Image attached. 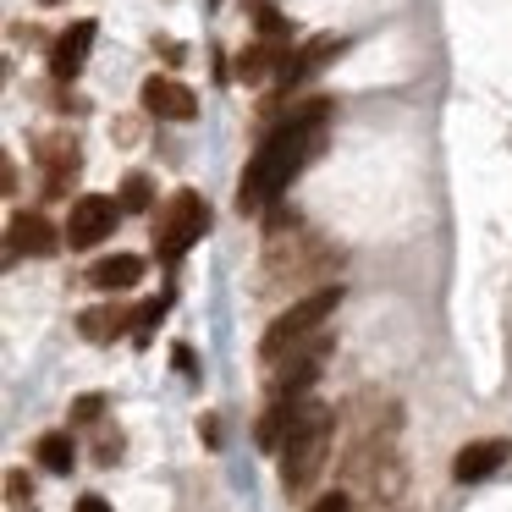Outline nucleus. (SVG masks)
I'll return each mask as SVG.
<instances>
[{
    "instance_id": "1",
    "label": "nucleus",
    "mask_w": 512,
    "mask_h": 512,
    "mask_svg": "<svg viewBox=\"0 0 512 512\" xmlns=\"http://www.w3.org/2000/svg\"><path fill=\"white\" fill-rule=\"evenodd\" d=\"M325 122H331V100H309L276 127V133L259 144V155L248 160L243 182H237V210L254 215V210H270V204L287 193V182L309 166V155L320 149L325 138Z\"/></svg>"
},
{
    "instance_id": "2",
    "label": "nucleus",
    "mask_w": 512,
    "mask_h": 512,
    "mask_svg": "<svg viewBox=\"0 0 512 512\" xmlns=\"http://www.w3.org/2000/svg\"><path fill=\"white\" fill-rule=\"evenodd\" d=\"M331 435H336L331 408H303V419L292 424L287 446H281V485H287V496H303L320 479L325 457H331Z\"/></svg>"
},
{
    "instance_id": "3",
    "label": "nucleus",
    "mask_w": 512,
    "mask_h": 512,
    "mask_svg": "<svg viewBox=\"0 0 512 512\" xmlns=\"http://www.w3.org/2000/svg\"><path fill=\"white\" fill-rule=\"evenodd\" d=\"M336 303H342V287H314L309 298H298L287 314H276V320H270L265 342H259V358H265V364H276V358H287L298 342L320 336V325L336 314Z\"/></svg>"
},
{
    "instance_id": "4",
    "label": "nucleus",
    "mask_w": 512,
    "mask_h": 512,
    "mask_svg": "<svg viewBox=\"0 0 512 512\" xmlns=\"http://www.w3.org/2000/svg\"><path fill=\"white\" fill-rule=\"evenodd\" d=\"M204 232H210V204H204V193L177 188L166 204H160V215H155V248H160V259H182Z\"/></svg>"
},
{
    "instance_id": "5",
    "label": "nucleus",
    "mask_w": 512,
    "mask_h": 512,
    "mask_svg": "<svg viewBox=\"0 0 512 512\" xmlns=\"http://www.w3.org/2000/svg\"><path fill=\"white\" fill-rule=\"evenodd\" d=\"M331 342L336 336H325V331L309 336V342H298L276 369H270V391H276V397H298V391H309L314 380H320L325 358H331Z\"/></svg>"
},
{
    "instance_id": "6",
    "label": "nucleus",
    "mask_w": 512,
    "mask_h": 512,
    "mask_svg": "<svg viewBox=\"0 0 512 512\" xmlns=\"http://www.w3.org/2000/svg\"><path fill=\"white\" fill-rule=\"evenodd\" d=\"M116 204L122 199H105V193H83V199H72V215H67V248H94L105 243V237L116 232Z\"/></svg>"
},
{
    "instance_id": "7",
    "label": "nucleus",
    "mask_w": 512,
    "mask_h": 512,
    "mask_svg": "<svg viewBox=\"0 0 512 512\" xmlns=\"http://www.w3.org/2000/svg\"><path fill=\"white\" fill-rule=\"evenodd\" d=\"M138 100H144V111L160 116V122H193V116H199V94L177 78H160V72L144 78V94H138Z\"/></svg>"
},
{
    "instance_id": "8",
    "label": "nucleus",
    "mask_w": 512,
    "mask_h": 512,
    "mask_svg": "<svg viewBox=\"0 0 512 512\" xmlns=\"http://www.w3.org/2000/svg\"><path fill=\"white\" fill-rule=\"evenodd\" d=\"M512 457V441L507 435H485V441H468L463 452L452 457V479L457 485H479V479H490L501 463Z\"/></svg>"
},
{
    "instance_id": "9",
    "label": "nucleus",
    "mask_w": 512,
    "mask_h": 512,
    "mask_svg": "<svg viewBox=\"0 0 512 512\" xmlns=\"http://www.w3.org/2000/svg\"><path fill=\"white\" fill-rule=\"evenodd\" d=\"M56 243H61V237H56V226H50L45 221V215H12V237H6V259H12V265H17V259H45V254H56Z\"/></svg>"
},
{
    "instance_id": "10",
    "label": "nucleus",
    "mask_w": 512,
    "mask_h": 512,
    "mask_svg": "<svg viewBox=\"0 0 512 512\" xmlns=\"http://www.w3.org/2000/svg\"><path fill=\"white\" fill-rule=\"evenodd\" d=\"M89 45H94V23H89V17H78V23H72L67 34L50 45V78H56V83L78 78L83 61H89Z\"/></svg>"
},
{
    "instance_id": "11",
    "label": "nucleus",
    "mask_w": 512,
    "mask_h": 512,
    "mask_svg": "<svg viewBox=\"0 0 512 512\" xmlns=\"http://www.w3.org/2000/svg\"><path fill=\"white\" fill-rule=\"evenodd\" d=\"M34 155H39V166H45V188L61 199V193H67V182L78 177V166H83L78 138H39Z\"/></svg>"
},
{
    "instance_id": "12",
    "label": "nucleus",
    "mask_w": 512,
    "mask_h": 512,
    "mask_svg": "<svg viewBox=\"0 0 512 512\" xmlns=\"http://www.w3.org/2000/svg\"><path fill=\"white\" fill-rule=\"evenodd\" d=\"M298 419H303V408H298V402H292V397H276V402L265 408V419L254 424V441L265 446V452H281V446H287V435H292V424H298Z\"/></svg>"
},
{
    "instance_id": "13",
    "label": "nucleus",
    "mask_w": 512,
    "mask_h": 512,
    "mask_svg": "<svg viewBox=\"0 0 512 512\" xmlns=\"http://www.w3.org/2000/svg\"><path fill=\"white\" fill-rule=\"evenodd\" d=\"M89 281L100 292H127V287L144 281V259H138V254H111V259H100V265L89 270Z\"/></svg>"
},
{
    "instance_id": "14",
    "label": "nucleus",
    "mask_w": 512,
    "mask_h": 512,
    "mask_svg": "<svg viewBox=\"0 0 512 512\" xmlns=\"http://www.w3.org/2000/svg\"><path fill=\"white\" fill-rule=\"evenodd\" d=\"M336 50H342V39H331V34H325V39H309L303 50H287V61H281V72H276V78H281V83L309 78V72H314V67H325V61H331Z\"/></svg>"
},
{
    "instance_id": "15",
    "label": "nucleus",
    "mask_w": 512,
    "mask_h": 512,
    "mask_svg": "<svg viewBox=\"0 0 512 512\" xmlns=\"http://www.w3.org/2000/svg\"><path fill=\"white\" fill-rule=\"evenodd\" d=\"M127 325H133V320H127L116 303H100V309H83V314H78V331L89 336V342H116Z\"/></svg>"
},
{
    "instance_id": "16",
    "label": "nucleus",
    "mask_w": 512,
    "mask_h": 512,
    "mask_svg": "<svg viewBox=\"0 0 512 512\" xmlns=\"http://www.w3.org/2000/svg\"><path fill=\"white\" fill-rule=\"evenodd\" d=\"M281 61H287V50H281L276 39H265V45H248L243 56H237V78H243V83H259V78H270V72H281Z\"/></svg>"
},
{
    "instance_id": "17",
    "label": "nucleus",
    "mask_w": 512,
    "mask_h": 512,
    "mask_svg": "<svg viewBox=\"0 0 512 512\" xmlns=\"http://www.w3.org/2000/svg\"><path fill=\"white\" fill-rule=\"evenodd\" d=\"M34 457H39V468H50V474H72V463H78V446H72L67 430H50V435H39Z\"/></svg>"
},
{
    "instance_id": "18",
    "label": "nucleus",
    "mask_w": 512,
    "mask_h": 512,
    "mask_svg": "<svg viewBox=\"0 0 512 512\" xmlns=\"http://www.w3.org/2000/svg\"><path fill=\"white\" fill-rule=\"evenodd\" d=\"M155 204V182L144 177V171H133V177L122 182V210H149Z\"/></svg>"
},
{
    "instance_id": "19",
    "label": "nucleus",
    "mask_w": 512,
    "mask_h": 512,
    "mask_svg": "<svg viewBox=\"0 0 512 512\" xmlns=\"http://www.w3.org/2000/svg\"><path fill=\"white\" fill-rule=\"evenodd\" d=\"M160 314H166V303H160V298H149V303H138V314H133V342H149V336H155V325H160Z\"/></svg>"
},
{
    "instance_id": "20",
    "label": "nucleus",
    "mask_w": 512,
    "mask_h": 512,
    "mask_svg": "<svg viewBox=\"0 0 512 512\" xmlns=\"http://www.w3.org/2000/svg\"><path fill=\"white\" fill-rule=\"evenodd\" d=\"M259 34H265V39H276V45H281V39H287L292 28H287V17H281L276 6H259Z\"/></svg>"
},
{
    "instance_id": "21",
    "label": "nucleus",
    "mask_w": 512,
    "mask_h": 512,
    "mask_svg": "<svg viewBox=\"0 0 512 512\" xmlns=\"http://www.w3.org/2000/svg\"><path fill=\"white\" fill-rule=\"evenodd\" d=\"M100 413H105V397H100V391H89V397L72 402V424H94Z\"/></svg>"
},
{
    "instance_id": "22",
    "label": "nucleus",
    "mask_w": 512,
    "mask_h": 512,
    "mask_svg": "<svg viewBox=\"0 0 512 512\" xmlns=\"http://www.w3.org/2000/svg\"><path fill=\"white\" fill-rule=\"evenodd\" d=\"M94 457H100V463H116V457H122V435H100Z\"/></svg>"
},
{
    "instance_id": "23",
    "label": "nucleus",
    "mask_w": 512,
    "mask_h": 512,
    "mask_svg": "<svg viewBox=\"0 0 512 512\" xmlns=\"http://www.w3.org/2000/svg\"><path fill=\"white\" fill-rule=\"evenodd\" d=\"M309 512H347V496H342V490H336V496H320Z\"/></svg>"
},
{
    "instance_id": "24",
    "label": "nucleus",
    "mask_w": 512,
    "mask_h": 512,
    "mask_svg": "<svg viewBox=\"0 0 512 512\" xmlns=\"http://www.w3.org/2000/svg\"><path fill=\"white\" fill-rule=\"evenodd\" d=\"M78 512H111V507H105L100 496H83V501H78Z\"/></svg>"
},
{
    "instance_id": "25",
    "label": "nucleus",
    "mask_w": 512,
    "mask_h": 512,
    "mask_svg": "<svg viewBox=\"0 0 512 512\" xmlns=\"http://www.w3.org/2000/svg\"><path fill=\"white\" fill-rule=\"evenodd\" d=\"M45 6H56V0H45Z\"/></svg>"
},
{
    "instance_id": "26",
    "label": "nucleus",
    "mask_w": 512,
    "mask_h": 512,
    "mask_svg": "<svg viewBox=\"0 0 512 512\" xmlns=\"http://www.w3.org/2000/svg\"><path fill=\"white\" fill-rule=\"evenodd\" d=\"M210 6H215V0H210Z\"/></svg>"
}]
</instances>
